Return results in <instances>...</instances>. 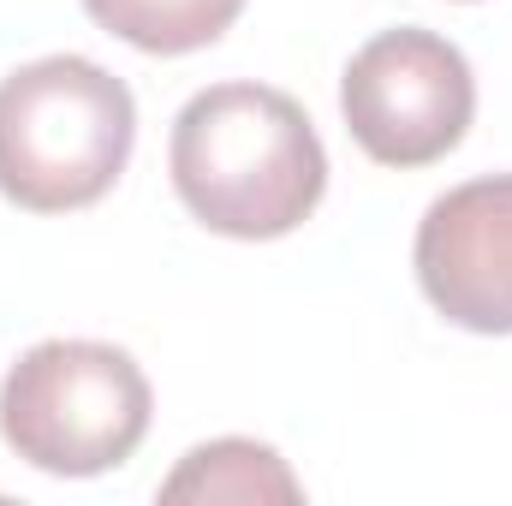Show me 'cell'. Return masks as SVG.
Instances as JSON below:
<instances>
[{
  "label": "cell",
  "instance_id": "6da1fadb",
  "mask_svg": "<svg viewBox=\"0 0 512 506\" xmlns=\"http://www.w3.org/2000/svg\"><path fill=\"white\" fill-rule=\"evenodd\" d=\"M173 191L227 239H280L328 191L310 114L268 84H209L173 120Z\"/></svg>",
  "mask_w": 512,
  "mask_h": 506
},
{
  "label": "cell",
  "instance_id": "7a4b0ae2",
  "mask_svg": "<svg viewBox=\"0 0 512 506\" xmlns=\"http://www.w3.org/2000/svg\"><path fill=\"white\" fill-rule=\"evenodd\" d=\"M137 102L84 54H48L0 78V197L30 215L90 209L131 161Z\"/></svg>",
  "mask_w": 512,
  "mask_h": 506
},
{
  "label": "cell",
  "instance_id": "3957f363",
  "mask_svg": "<svg viewBox=\"0 0 512 506\" xmlns=\"http://www.w3.org/2000/svg\"><path fill=\"white\" fill-rule=\"evenodd\" d=\"M149 381L102 340H42L0 387L6 447L48 477H102L149 435Z\"/></svg>",
  "mask_w": 512,
  "mask_h": 506
},
{
  "label": "cell",
  "instance_id": "277c9868",
  "mask_svg": "<svg viewBox=\"0 0 512 506\" xmlns=\"http://www.w3.org/2000/svg\"><path fill=\"white\" fill-rule=\"evenodd\" d=\"M340 114L358 149L382 167H429L477 114L471 60L435 30H382L340 78Z\"/></svg>",
  "mask_w": 512,
  "mask_h": 506
},
{
  "label": "cell",
  "instance_id": "5b68a950",
  "mask_svg": "<svg viewBox=\"0 0 512 506\" xmlns=\"http://www.w3.org/2000/svg\"><path fill=\"white\" fill-rule=\"evenodd\" d=\"M411 262L423 298L447 322L471 334H512V173L435 197L423 209Z\"/></svg>",
  "mask_w": 512,
  "mask_h": 506
},
{
  "label": "cell",
  "instance_id": "8992f818",
  "mask_svg": "<svg viewBox=\"0 0 512 506\" xmlns=\"http://www.w3.org/2000/svg\"><path fill=\"white\" fill-rule=\"evenodd\" d=\"M298 477L286 471V459L262 441H209L191 447L185 465L161 483V501H298Z\"/></svg>",
  "mask_w": 512,
  "mask_h": 506
},
{
  "label": "cell",
  "instance_id": "52a82bcc",
  "mask_svg": "<svg viewBox=\"0 0 512 506\" xmlns=\"http://www.w3.org/2000/svg\"><path fill=\"white\" fill-rule=\"evenodd\" d=\"M84 12L143 54H191L221 42L245 0H84Z\"/></svg>",
  "mask_w": 512,
  "mask_h": 506
}]
</instances>
